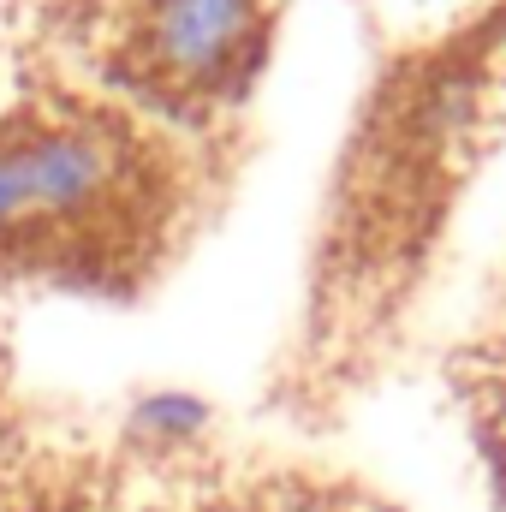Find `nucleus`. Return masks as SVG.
Listing matches in <instances>:
<instances>
[{"mask_svg": "<svg viewBox=\"0 0 506 512\" xmlns=\"http://www.w3.org/2000/svg\"><path fill=\"white\" fill-rule=\"evenodd\" d=\"M0 512H12V507H6V501H0Z\"/></svg>", "mask_w": 506, "mask_h": 512, "instance_id": "4", "label": "nucleus"}, {"mask_svg": "<svg viewBox=\"0 0 506 512\" xmlns=\"http://www.w3.org/2000/svg\"><path fill=\"white\" fill-rule=\"evenodd\" d=\"M126 167V137L90 120H54L0 137V239L36 221L96 215L120 191Z\"/></svg>", "mask_w": 506, "mask_h": 512, "instance_id": "1", "label": "nucleus"}, {"mask_svg": "<svg viewBox=\"0 0 506 512\" xmlns=\"http://www.w3.org/2000/svg\"><path fill=\"white\" fill-rule=\"evenodd\" d=\"M268 0H143L137 60L173 90H215L262 48Z\"/></svg>", "mask_w": 506, "mask_h": 512, "instance_id": "2", "label": "nucleus"}, {"mask_svg": "<svg viewBox=\"0 0 506 512\" xmlns=\"http://www.w3.org/2000/svg\"><path fill=\"white\" fill-rule=\"evenodd\" d=\"M131 423L143 435H155V441H185V435H197L209 423V405L191 399V393H149V399H137Z\"/></svg>", "mask_w": 506, "mask_h": 512, "instance_id": "3", "label": "nucleus"}]
</instances>
